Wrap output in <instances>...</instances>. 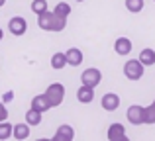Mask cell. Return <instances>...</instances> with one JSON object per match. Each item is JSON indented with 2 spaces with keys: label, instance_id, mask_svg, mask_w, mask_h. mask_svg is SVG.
I'll list each match as a JSON object with an SVG mask.
<instances>
[{
  "label": "cell",
  "instance_id": "cell-3",
  "mask_svg": "<svg viewBox=\"0 0 155 141\" xmlns=\"http://www.w3.org/2000/svg\"><path fill=\"white\" fill-rule=\"evenodd\" d=\"M143 69H145V65L140 59H130V61L124 63V75L130 80H140L143 76Z\"/></svg>",
  "mask_w": 155,
  "mask_h": 141
},
{
  "label": "cell",
  "instance_id": "cell-10",
  "mask_svg": "<svg viewBox=\"0 0 155 141\" xmlns=\"http://www.w3.org/2000/svg\"><path fill=\"white\" fill-rule=\"evenodd\" d=\"M114 51H116L118 55H130L132 53V41H130L128 37H118L116 41H114Z\"/></svg>",
  "mask_w": 155,
  "mask_h": 141
},
{
  "label": "cell",
  "instance_id": "cell-22",
  "mask_svg": "<svg viewBox=\"0 0 155 141\" xmlns=\"http://www.w3.org/2000/svg\"><path fill=\"white\" fill-rule=\"evenodd\" d=\"M4 120H8V110L4 106V102H0V122H4Z\"/></svg>",
  "mask_w": 155,
  "mask_h": 141
},
{
  "label": "cell",
  "instance_id": "cell-12",
  "mask_svg": "<svg viewBox=\"0 0 155 141\" xmlns=\"http://www.w3.org/2000/svg\"><path fill=\"white\" fill-rule=\"evenodd\" d=\"M106 135H108L110 141H122V139H126V127L122 123H112L108 127V133Z\"/></svg>",
  "mask_w": 155,
  "mask_h": 141
},
{
  "label": "cell",
  "instance_id": "cell-25",
  "mask_svg": "<svg viewBox=\"0 0 155 141\" xmlns=\"http://www.w3.org/2000/svg\"><path fill=\"white\" fill-rule=\"evenodd\" d=\"M151 106H153V108H155V100H153V102H151Z\"/></svg>",
  "mask_w": 155,
  "mask_h": 141
},
{
  "label": "cell",
  "instance_id": "cell-14",
  "mask_svg": "<svg viewBox=\"0 0 155 141\" xmlns=\"http://www.w3.org/2000/svg\"><path fill=\"white\" fill-rule=\"evenodd\" d=\"M31 108L34 110H38V112H47V110H51V106H49V100L45 98V94H38L34 100H31Z\"/></svg>",
  "mask_w": 155,
  "mask_h": 141
},
{
  "label": "cell",
  "instance_id": "cell-19",
  "mask_svg": "<svg viewBox=\"0 0 155 141\" xmlns=\"http://www.w3.org/2000/svg\"><path fill=\"white\" fill-rule=\"evenodd\" d=\"M126 8L132 14H140L143 10V0H126Z\"/></svg>",
  "mask_w": 155,
  "mask_h": 141
},
{
  "label": "cell",
  "instance_id": "cell-21",
  "mask_svg": "<svg viewBox=\"0 0 155 141\" xmlns=\"http://www.w3.org/2000/svg\"><path fill=\"white\" fill-rule=\"evenodd\" d=\"M53 12H55V14H59V16H65V18H67V16L71 14V6H69L67 2H59V4L55 6V10H53Z\"/></svg>",
  "mask_w": 155,
  "mask_h": 141
},
{
  "label": "cell",
  "instance_id": "cell-13",
  "mask_svg": "<svg viewBox=\"0 0 155 141\" xmlns=\"http://www.w3.org/2000/svg\"><path fill=\"white\" fill-rule=\"evenodd\" d=\"M12 137L22 141V139H28L30 137V126L28 123H14L12 127Z\"/></svg>",
  "mask_w": 155,
  "mask_h": 141
},
{
  "label": "cell",
  "instance_id": "cell-5",
  "mask_svg": "<svg viewBox=\"0 0 155 141\" xmlns=\"http://www.w3.org/2000/svg\"><path fill=\"white\" fill-rule=\"evenodd\" d=\"M126 118L132 126H141L143 123V106H140V104L130 106L128 112H126Z\"/></svg>",
  "mask_w": 155,
  "mask_h": 141
},
{
  "label": "cell",
  "instance_id": "cell-11",
  "mask_svg": "<svg viewBox=\"0 0 155 141\" xmlns=\"http://www.w3.org/2000/svg\"><path fill=\"white\" fill-rule=\"evenodd\" d=\"M65 57H67V65L79 67L81 63H83V51L77 49V47H71V49L65 51Z\"/></svg>",
  "mask_w": 155,
  "mask_h": 141
},
{
  "label": "cell",
  "instance_id": "cell-17",
  "mask_svg": "<svg viewBox=\"0 0 155 141\" xmlns=\"http://www.w3.org/2000/svg\"><path fill=\"white\" fill-rule=\"evenodd\" d=\"M65 65H67V57H65V53H61V51L53 53V57H51V67H53V69L59 71V69H63Z\"/></svg>",
  "mask_w": 155,
  "mask_h": 141
},
{
  "label": "cell",
  "instance_id": "cell-6",
  "mask_svg": "<svg viewBox=\"0 0 155 141\" xmlns=\"http://www.w3.org/2000/svg\"><path fill=\"white\" fill-rule=\"evenodd\" d=\"M28 30V22L22 18V16H14V18L8 22V31L14 35H24Z\"/></svg>",
  "mask_w": 155,
  "mask_h": 141
},
{
  "label": "cell",
  "instance_id": "cell-16",
  "mask_svg": "<svg viewBox=\"0 0 155 141\" xmlns=\"http://www.w3.org/2000/svg\"><path fill=\"white\" fill-rule=\"evenodd\" d=\"M26 123L28 126H39V123H41V112H38V110H34V108H31V110H28L26 112Z\"/></svg>",
  "mask_w": 155,
  "mask_h": 141
},
{
  "label": "cell",
  "instance_id": "cell-24",
  "mask_svg": "<svg viewBox=\"0 0 155 141\" xmlns=\"http://www.w3.org/2000/svg\"><path fill=\"white\" fill-rule=\"evenodd\" d=\"M4 4H6V0H0V8H2V6H4Z\"/></svg>",
  "mask_w": 155,
  "mask_h": 141
},
{
  "label": "cell",
  "instance_id": "cell-8",
  "mask_svg": "<svg viewBox=\"0 0 155 141\" xmlns=\"http://www.w3.org/2000/svg\"><path fill=\"white\" fill-rule=\"evenodd\" d=\"M73 139H75V130L71 126H67V123L59 126L55 135H53V141H73Z\"/></svg>",
  "mask_w": 155,
  "mask_h": 141
},
{
  "label": "cell",
  "instance_id": "cell-15",
  "mask_svg": "<svg viewBox=\"0 0 155 141\" xmlns=\"http://www.w3.org/2000/svg\"><path fill=\"white\" fill-rule=\"evenodd\" d=\"M137 59H140L145 67H153L155 65V51L151 49V47H145V49L140 51V57Z\"/></svg>",
  "mask_w": 155,
  "mask_h": 141
},
{
  "label": "cell",
  "instance_id": "cell-23",
  "mask_svg": "<svg viewBox=\"0 0 155 141\" xmlns=\"http://www.w3.org/2000/svg\"><path fill=\"white\" fill-rule=\"evenodd\" d=\"M2 37H4V31H2V27H0V41H2Z\"/></svg>",
  "mask_w": 155,
  "mask_h": 141
},
{
  "label": "cell",
  "instance_id": "cell-2",
  "mask_svg": "<svg viewBox=\"0 0 155 141\" xmlns=\"http://www.w3.org/2000/svg\"><path fill=\"white\" fill-rule=\"evenodd\" d=\"M45 98L49 100V106L51 108H57L63 104V98H65V86L61 82H53L47 86L45 90Z\"/></svg>",
  "mask_w": 155,
  "mask_h": 141
},
{
  "label": "cell",
  "instance_id": "cell-1",
  "mask_svg": "<svg viewBox=\"0 0 155 141\" xmlns=\"http://www.w3.org/2000/svg\"><path fill=\"white\" fill-rule=\"evenodd\" d=\"M38 26L41 27L43 31H63L65 27H67V18L55 14V12L45 10L38 16Z\"/></svg>",
  "mask_w": 155,
  "mask_h": 141
},
{
  "label": "cell",
  "instance_id": "cell-9",
  "mask_svg": "<svg viewBox=\"0 0 155 141\" xmlns=\"http://www.w3.org/2000/svg\"><path fill=\"white\" fill-rule=\"evenodd\" d=\"M77 100L81 104H91L94 100V88L87 86V84H81V88L77 90Z\"/></svg>",
  "mask_w": 155,
  "mask_h": 141
},
{
  "label": "cell",
  "instance_id": "cell-26",
  "mask_svg": "<svg viewBox=\"0 0 155 141\" xmlns=\"http://www.w3.org/2000/svg\"><path fill=\"white\" fill-rule=\"evenodd\" d=\"M77 2H84V0H77Z\"/></svg>",
  "mask_w": 155,
  "mask_h": 141
},
{
  "label": "cell",
  "instance_id": "cell-7",
  "mask_svg": "<svg viewBox=\"0 0 155 141\" xmlns=\"http://www.w3.org/2000/svg\"><path fill=\"white\" fill-rule=\"evenodd\" d=\"M102 108L106 112H114V110H118L120 108V96L118 94H114V92H106V94L102 96Z\"/></svg>",
  "mask_w": 155,
  "mask_h": 141
},
{
  "label": "cell",
  "instance_id": "cell-4",
  "mask_svg": "<svg viewBox=\"0 0 155 141\" xmlns=\"http://www.w3.org/2000/svg\"><path fill=\"white\" fill-rule=\"evenodd\" d=\"M100 80H102V72H100L98 69H94V67L83 71V75H81V82L87 84V86H92V88L98 86Z\"/></svg>",
  "mask_w": 155,
  "mask_h": 141
},
{
  "label": "cell",
  "instance_id": "cell-18",
  "mask_svg": "<svg viewBox=\"0 0 155 141\" xmlns=\"http://www.w3.org/2000/svg\"><path fill=\"white\" fill-rule=\"evenodd\" d=\"M12 127H14V123H10L8 120L0 122V141L10 139V137H12Z\"/></svg>",
  "mask_w": 155,
  "mask_h": 141
},
{
  "label": "cell",
  "instance_id": "cell-20",
  "mask_svg": "<svg viewBox=\"0 0 155 141\" xmlns=\"http://www.w3.org/2000/svg\"><path fill=\"white\" fill-rule=\"evenodd\" d=\"M49 10V6H47V0H31V12H34L35 16H39L41 12Z\"/></svg>",
  "mask_w": 155,
  "mask_h": 141
}]
</instances>
